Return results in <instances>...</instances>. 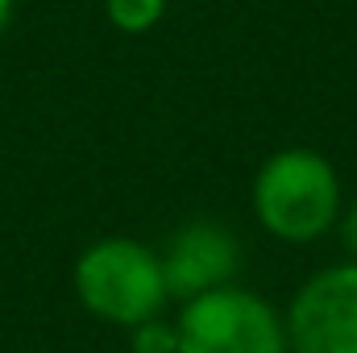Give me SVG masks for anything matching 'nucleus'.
<instances>
[{"mask_svg": "<svg viewBox=\"0 0 357 353\" xmlns=\"http://www.w3.org/2000/svg\"><path fill=\"white\" fill-rule=\"evenodd\" d=\"M254 212L270 237L307 246L324 237L341 212V183L316 150H282L254 179Z\"/></svg>", "mask_w": 357, "mask_h": 353, "instance_id": "1", "label": "nucleus"}, {"mask_svg": "<svg viewBox=\"0 0 357 353\" xmlns=\"http://www.w3.org/2000/svg\"><path fill=\"white\" fill-rule=\"evenodd\" d=\"M75 291L91 316L121 329H133L158 316L162 303L171 299L162 258L129 237L96 241L75 266Z\"/></svg>", "mask_w": 357, "mask_h": 353, "instance_id": "2", "label": "nucleus"}, {"mask_svg": "<svg viewBox=\"0 0 357 353\" xmlns=\"http://www.w3.org/2000/svg\"><path fill=\"white\" fill-rule=\"evenodd\" d=\"M178 353H287V324L241 287H216L183 303L178 316Z\"/></svg>", "mask_w": 357, "mask_h": 353, "instance_id": "3", "label": "nucleus"}, {"mask_svg": "<svg viewBox=\"0 0 357 353\" xmlns=\"http://www.w3.org/2000/svg\"><path fill=\"white\" fill-rule=\"evenodd\" d=\"M282 324L295 353H357V262L307 278Z\"/></svg>", "mask_w": 357, "mask_h": 353, "instance_id": "4", "label": "nucleus"}, {"mask_svg": "<svg viewBox=\"0 0 357 353\" xmlns=\"http://www.w3.org/2000/svg\"><path fill=\"white\" fill-rule=\"evenodd\" d=\"M241 262V246L237 237L216 225V220H191L183 225L162 258V274H167V291L195 299L204 291L229 287V278L237 274Z\"/></svg>", "mask_w": 357, "mask_h": 353, "instance_id": "5", "label": "nucleus"}, {"mask_svg": "<svg viewBox=\"0 0 357 353\" xmlns=\"http://www.w3.org/2000/svg\"><path fill=\"white\" fill-rule=\"evenodd\" d=\"M162 8H167V0H108V17H112V25L125 29V33L150 29V25L162 17Z\"/></svg>", "mask_w": 357, "mask_h": 353, "instance_id": "6", "label": "nucleus"}, {"mask_svg": "<svg viewBox=\"0 0 357 353\" xmlns=\"http://www.w3.org/2000/svg\"><path fill=\"white\" fill-rule=\"evenodd\" d=\"M133 353H178V329L162 324L158 316L133 324Z\"/></svg>", "mask_w": 357, "mask_h": 353, "instance_id": "7", "label": "nucleus"}, {"mask_svg": "<svg viewBox=\"0 0 357 353\" xmlns=\"http://www.w3.org/2000/svg\"><path fill=\"white\" fill-rule=\"evenodd\" d=\"M345 246L357 258V200H354V208H349V216H345Z\"/></svg>", "mask_w": 357, "mask_h": 353, "instance_id": "8", "label": "nucleus"}, {"mask_svg": "<svg viewBox=\"0 0 357 353\" xmlns=\"http://www.w3.org/2000/svg\"><path fill=\"white\" fill-rule=\"evenodd\" d=\"M8 17H13V0H0V33H4V25H8Z\"/></svg>", "mask_w": 357, "mask_h": 353, "instance_id": "9", "label": "nucleus"}]
</instances>
